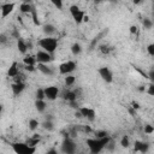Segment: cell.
Instances as JSON below:
<instances>
[{"label": "cell", "instance_id": "f6af8a7d", "mask_svg": "<svg viewBox=\"0 0 154 154\" xmlns=\"http://www.w3.org/2000/svg\"><path fill=\"white\" fill-rule=\"evenodd\" d=\"M84 131H87V132H89V131H91V129H90L89 126H87V128H84Z\"/></svg>", "mask_w": 154, "mask_h": 154}, {"label": "cell", "instance_id": "7bdbcfd3", "mask_svg": "<svg viewBox=\"0 0 154 154\" xmlns=\"http://www.w3.org/2000/svg\"><path fill=\"white\" fill-rule=\"evenodd\" d=\"M75 116H76V117H77V118H83V117H82V114H81V112H79V111H78V109H77V112H76V113H75Z\"/></svg>", "mask_w": 154, "mask_h": 154}, {"label": "cell", "instance_id": "2e32d148", "mask_svg": "<svg viewBox=\"0 0 154 154\" xmlns=\"http://www.w3.org/2000/svg\"><path fill=\"white\" fill-rule=\"evenodd\" d=\"M18 75H19L18 64H17V61H13V63L11 64V66L8 67V70H7V76L11 77V78H13V77H16V76H18Z\"/></svg>", "mask_w": 154, "mask_h": 154}, {"label": "cell", "instance_id": "ba28073f", "mask_svg": "<svg viewBox=\"0 0 154 154\" xmlns=\"http://www.w3.org/2000/svg\"><path fill=\"white\" fill-rule=\"evenodd\" d=\"M61 152L66 154H73L76 152V143L70 137H66L61 143Z\"/></svg>", "mask_w": 154, "mask_h": 154}, {"label": "cell", "instance_id": "8992f818", "mask_svg": "<svg viewBox=\"0 0 154 154\" xmlns=\"http://www.w3.org/2000/svg\"><path fill=\"white\" fill-rule=\"evenodd\" d=\"M97 73H99V76L101 77V79H102L103 82H106V83H108V84L113 82V73H112V71L109 70V67H107V66H101V67L97 69Z\"/></svg>", "mask_w": 154, "mask_h": 154}, {"label": "cell", "instance_id": "836d02e7", "mask_svg": "<svg viewBox=\"0 0 154 154\" xmlns=\"http://www.w3.org/2000/svg\"><path fill=\"white\" fill-rule=\"evenodd\" d=\"M24 69H25L28 72H35V71H36V65H25Z\"/></svg>", "mask_w": 154, "mask_h": 154}, {"label": "cell", "instance_id": "1f68e13d", "mask_svg": "<svg viewBox=\"0 0 154 154\" xmlns=\"http://www.w3.org/2000/svg\"><path fill=\"white\" fill-rule=\"evenodd\" d=\"M147 52L150 57H154V43H149L147 46Z\"/></svg>", "mask_w": 154, "mask_h": 154}, {"label": "cell", "instance_id": "b9f144b4", "mask_svg": "<svg viewBox=\"0 0 154 154\" xmlns=\"http://www.w3.org/2000/svg\"><path fill=\"white\" fill-rule=\"evenodd\" d=\"M12 36H13V37H14V38H19V37H20V36H19V34H18V31H17V30H13V31H12Z\"/></svg>", "mask_w": 154, "mask_h": 154}, {"label": "cell", "instance_id": "f907efd6", "mask_svg": "<svg viewBox=\"0 0 154 154\" xmlns=\"http://www.w3.org/2000/svg\"><path fill=\"white\" fill-rule=\"evenodd\" d=\"M108 1H117V0H108Z\"/></svg>", "mask_w": 154, "mask_h": 154}, {"label": "cell", "instance_id": "52a82bcc", "mask_svg": "<svg viewBox=\"0 0 154 154\" xmlns=\"http://www.w3.org/2000/svg\"><path fill=\"white\" fill-rule=\"evenodd\" d=\"M43 90H45L46 99L49 101H54L59 96V88L57 85H48V87L43 88Z\"/></svg>", "mask_w": 154, "mask_h": 154}, {"label": "cell", "instance_id": "816d5d0a", "mask_svg": "<svg viewBox=\"0 0 154 154\" xmlns=\"http://www.w3.org/2000/svg\"><path fill=\"white\" fill-rule=\"evenodd\" d=\"M0 6H1V2H0Z\"/></svg>", "mask_w": 154, "mask_h": 154}, {"label": "cell", "instance_id": "9a60e30c", "mask_svg": "<svg viewBox=\"0 0 154 154\" xmlns=\"http://www.w3.org/2000/svg\"><path fill=\"white\" fill-rule=\"evenodd\" d=\"M17 48H18V52L20 53V54H26V52H28V46H26V42L24 41V38H22V37H19V38H17Z\"/></svg>", "mask_w": 154, "mask_h": 154}, {"label": "cell", "instance_id": "f1b7e54d", "mask_svg": "<svg viewBox=\"0 0 154 154\" xmlns=\"http://www.w3.org/2000/svg\"><path fill=\"white\" fill-rule=\"evenodd\" d=\"M142 25H143L144 29L149 30V29H152V26H153V22H152L149 18H144L143 22H142Z\"/></svg>", "mask_w": 154, "mask_h": 154}, {"label": "cell", "instance_id": "681fc988", "mask_svg": "<svg viewBox=\"0 0 154 154\" xmlns=\"http://www.w3.org/2000/svg\"><path fill=\"white\" fill-rule=\"evenodd\" d=\"M101 1H105V0H95V2H101Z\"/></svg>", "mask_w": 154, "mask_h": 154}, {"label": "cell", "instance_id": "ffe728a7", "mask_svg": "<svg viewBox=\"0 0 154 154\" xmlns=\"http://www.w3.org/2000/svg\"><path fill=\"white\" fill-rule=\"evenodd\" d=\"M30 16H31V18H32V22H34V24H35V25H40L38 16H37V10H36V7H35V5H34V4H32V6H31Z\"/></svg>", "mask_w": 154, "mask_h": 154}, {"label": "cell", "instance_id": "ac0fdd59", "mask_svg": "<svg viewBox=\"0 0 154 154\" xmlns=\"http://www.w3.org/2000/svg\"><path fill=\"white\" fill-rule=\"evenodd\" d=\"M64 100H66L67 102H73V101H76L77 100V94L73 91V90H67V91H65L64 93Z\"/></svg>", "mask_w": 154, "mask_h": 154}, {"label": "cell", "instance_id": "44dd1931", "mask_svg": "<svg viewBox=\"0 0 154 154\" xmlns=\"http://www.w3.org/2000/svg\"><path fill=\"white\" fill-rule=\"evenodd\" d=\"M31 6L32 4H26V2H22L20 6H19V11L24 14H30V11H31Z\"/></svg>", "mask_w": 154, "mask_h": 154}, {"label": "cell", "instance_id": "5bb4252c", "mask_svg": "<svg viewBox=\"0 0 154 154\" xmlns=\"http://www.w3.org/2000/svg\"><path fill=\"white\" fill-rule=\"evenodd\" d=\"M149 149V144L148 143H144V142H141V141H135V148L134 150L135 152H140V153H147Z\"/></svg>", "mask_w": 154, "mask_h": 154}, {"label": "cell", "instance_id": "4dcf8cb0", "mask_svg": "<svg viewBox=\"0 0 154 154\" xmlns=\"http://www.w3.org/2000/svg\"><path fill=\"white\" fill-rule=\"evenodd\" d=\"M144 132H146L147 135L153 134V132H154V126H153V125H150V124L144 125Z\"/></svg>", "mask_w": 154, "mask_h": 154}, {"label": "cell", "instance_id": "3957f363", "mask_svg": "<svg viewBox=\"0 0 154 154\" xmlns=\"http://www.w3.org/2000/svg\"><path fill=\"white\" fill-rule=\"evenodd\" d=\"M12 149L17 154H32L36 150L35 146H29L28 143H12Z\"/></svg>", "mask_w": 154, "mask_h": 154}, {"label": "cell", "instance_id": "5b68a950", "mask_svg": "<svg viewBox=\"0 0 154 154\" xmlns=\"http://www.w3.org/2000/svg\"><path fill=\"white\" fill-rule=\"evenodd\" d=\"M76 67H77V64L73 60H67V61L60 64L58 69H59V73L60 75H65L66 76V75L73 72L76 70Z\"/></svg>", "mask_w": 154, "mask_h": 154}, {"label": "cell", "instance_id": "4316f807", "mask_svg": "<svg viewBox=\"0 0 154 154\" xmlns=\"http://www.w3.org/2000/svg\"><path fill=\"white\" fill-rule=\"evenodd\" d=\"M49 2L58 10H63L64 7V0H49Z\"/></svg>", "mask_w": 154, "mask_h": 154}, {"label": "cell", "instance_id": "bcb514c9", "mask_svg": "<svg viewBox=\"0 0 154 154\" xmlns=\"http://www.w3.org/2000/svg\"><path fill=\"white\" fill-rule=\"evenodd\" d=\"M51 153H53V154H55L57 152H55L54 149H51V150H48V154H51Z\"/></svg>", "mask_w": 154, "mask_h": 154}, {"label": "cell", "instance_id": "60d3db41", "mask_svg": "<svg viewBox=\"0 0 154 154\" xmlns=\"http://www.w3.org/2000/svg\"><path fill=\"white\" fill-rule=\"evenodd\" d=\"M129 113H130L132 117H135V116H136V109H134L132 107H129Z\"/></svg>", "mask_w": 154, "mask_h": 154}, {"label": "cell", "instance_id": "f546056e", "mask_svg": "<svg viewBox=\"0 0 154 154\" xmlns=\"http://www.w3.org/2000/svg\"><path fill=\"white\" fill-rule=\"evenodd\" d=\"M120 146L124 147V148H128L130 146V140H129V136H123L122 140H120Z\"/></svg>", "mask_w": 154, "mask_h": 154}, {"label": "cell", "instance_id": "c3c4849f", "mask_svg": "<svg viewBox=\"0 0 154 154\" xmlns=\"http://www.w3.org/2000/svg\"><path fill=\"white\" fill-rule=\"evenodd\" d=\"M2 109H4V107H2V105L0 103V114H1V112H2Z\"/></svg>", "mask_w": 154, "mask_h": 154}, {"label": "cell", "instance_id": "ee69618b", "mask_svg": "<svg viewBox=\"0 0 154 154\" xmlns=\"http://www.w3.org/2000/svg\"><path fill=\"white\" fill-rule=\"evenodd\" d=\"M22 2H26V4H31L32 0H22Z\"/></svg>", "mask_w": 154, "mask_h": 154}, {"label": "cell", "instance_id": "f35d334b", "mask_svg": "<svg viewBox=\"0 0 154 154\" xmlns=\"http://www.w3.org/2000/svg\"><path fill=\"white\" fill-rule=\"evenodd\" d=\"M148 78L153 82L154 81V70L153 69H150V71H149V73H148Z\"/></svg>", "mask_w": 154, "mask_h": 154}, {"label": "cell", "instance_id": "30bf717a", "mask_svg": "<svg viewBox=\"0 0 154 154\" xmlns=\"http://www.w3.org/2000/svg\"><path fill=\"white\" fill-rule=\"evenodd\" d=\"M35 58H36V61L37 63H42V64H48V63H51L53 60L52 54L48 53V52H46V51H43V49H40L36 53Z\"/></svg>", "mask_w": 154, "mask_h": 154}, {"label": "cell", "instance_id": "484cf974", "mask_svg": "<svg viewBox=\"0 0 154 154\" xmlns=\"http://www.w3.org/2000/svg\"><path fill=\"white\" fill-rule=\"evenodd\" d=\"M35 96H36V100H45L46 96H45V90H43V88H37L36 91H35Z\"/></svg>", "mask_w": 154, "mask_h": 154}, {"label": "cell", "instance_id": "6da1fadb", "mask_svg": "<svg viewBox=\"0 0 154 154\" xmlns=\"http://www.w3.org/2000/svg\"><path fill=\"white\" fill-rule=\"evenodd\" d=\"M108 142H111V137L108 135L105 136V137H100V138H97V137H95V138H87V141H85V143H87V146H88V148H89L91 154L100 153L107 146Z\"/></svg>", "mask_w": 154, "mask_h": 154}, {"label": "cell", "instance_id": "d6986e66", "mask_svg": "<svg viewBox=\"0 0 154 154\" xmlns=\"http://www.w3.org/2000/svg\"><path fill=\"white\" fill-rule=\"evenodd\" d=\"M35 108L38 113H43L47 108V103L45 100H36L35 101Z\"/></svg>", "mask_w": 154, "mask_h": 154}, {"label": "cell", "instance_id": "7dc6e473", "mask_svg": "<svg viewBox=\"0 0 154 154\" xmlns=\"http://www.w3.org/2000/svg\"><path fill=\"white\" fill-rule=\"evenodd\" d=\"M141 2V0H134V4L135 5H137V4H140Z\"/></svg>", "mask_w": 154, "mask_h": 154}, {"label": "cell", "instance_id": "7c38bea8", "mask_svg": "<svg viewBox=\"0 0 154 154\" xmlns=\"http://www.w3.org/2000/svg\"><path fill=\"white\" fill-rule=\"evenodd\" d=\"M25 89V84L20 81V82H14L11 84V90H12V94L14 96H19Z\"/></svg>", "mask_w": 154, "mask_h": 154}, {"label": "cell", "instance_id": "603a6c76", "mask_svg": "<svg viewBox=\"0 0 154 154\" xmlns=\"http://www.w3.org/2000/svg\"><path fill=\"white\" fill-rule=\"evenodd\" d=\"M23 63L25 65H36L37 61H36V58L34 55H25L23 58Z\"/></svg>", "mask_w": 154, "mask_h": 154}, {"label": "cell", "instance_id": "277c9868", "mask_svg": "<svg viewBox=\"0 0 154 154\" xmlns=\"http://www.w3.org/2000/svg\"><path fill=\"white\" fill-rule=\"evenodd\" d=\"M69 11H70V13H71V16H72V18H73V20H75L76 24H81L83 22L84 16H85V12L83 10H81L77 5H71L70 8H69Z\"/></svg>", "mask_w": 154, "mask_h": 154}, {"label": "cell", "instance_id": "83f0119b", "mask_svg": "<svg viewBox=\"0 0 154 154\" xmlns=\"http://www.w3.org/2000/svg\"><path fill=\"white\" fill-rule=\"evenodd\" d=\"M38 125H40L38 120H36V119H30V120H29V129H30L31 131H35V130L38 128Z\"/></svg>", "mask_w": 154, "mask_h": 154}, {"label": "cell", "instance_id": "e0dca14e", "mask_svg": "<svg viewBox=\"0 0 154 154\" xmlns=\"http://www.w3.org/2000/svg\"><path fill=\"white\" fill-rule=\"evenodd\" d=\"M42 31H43V34H45L46 36H52L57 30H55V26H54L53 24L47 23V24H45V25L42 26Z\"/></svg>", "mask_w": 154, "mask_h": 154}, {"label": "cell", "instance_id": "74e56055", "mask_svg": "<svg viewBox=\"0 0 154 154\" xmlns=\"http://www.w3.org/2000/svg\"><path fill=\"white\" fill-rule=\"evenodd\" d=\"M129 30H130V34L134 35V34L137 32V26H136V25H131V26L129 28Z\"/></svg>", "mask_w": 154, "mask_h": 154}, {"label": "cell", "instance_id": "7402d4cb", "mask_svg": "<svg viewBox=\"0 0 154 154\" xmlns=\"http://www.w3.org/2000/svg\"><path fill=\"white\" fill-rule=\"evenodd\" d=\"M71 53L73 54V55H79L81 53H82V46L78 43V42H75V43H72V46H71Z\"/></svg>", "mask_w": 154, "mask_h": 154}, {"label": "cell", "instance_id": "e575fe53", "mask_svg": "<svg viewBox=\"0 0 154 154\" xmlns=\"http://www.w3.org/2000/svg\"><path fill=\"white\" fill-rule=\"evenodd\" d=\"M100 51H101V53H103V54H108V53H109V48H108V46H106V45L100 46Z\"/></svg>", "mask_w": 154, "mask_h": 154}, {"label": "cell", "instance_id": "d590c367", "mask_svg": "<svg viewBox=\"0 0 154 154\" xmlns=\"http://www.w3.org/2000/svg\"><path fill=\"white\" fill-rule=\"evenodd\" d=\"M108 134L106 132V131H103V130H101V131H96L95 132V137H97V138H100V137H105V136H107Z\"/></svg>", "mask_w": 154, "mask_h": 154}, {"label": "cell", "instance_id": "8d00e7d4", "mask_svg": "<svg viewBox=\"0 0 154 154\" xmlns=\"http://www.w3.org/2000/svg\"><path fill=\"white\" fill-rule=\"evenodd\" d=\"M148 94H149L150 96L154 95V84H153V83H150L149 87H148Z\"/></svg>", "mask_w": 154, "mask_h": 154}, {"label": "cell", "instance_id": "d4e9b609", "mask_svg": "<svg viewBox=\"0 0 154 154\" xmlns=\"http://www.w3.org/2000/svg\"><path fill=\"white\" fill-rule=\"evenodd\" d=\"M41 125H42V128H43L45 130H48V131H52V130L54 129V124H53V122H52L51 118H47Z\"/></svg>", "mask_w": 154, "mask_h": 154}, {"label": "cell", "instance_id": "4fadbf2b", "mask_svg": "<svg viewBox=\"0 0 154 154\" xmlns=\"http://www.w3.org/2000/svg\"><path fill=\"white\" fill-rule=\"evenodd\" d=\"M36 70H38L40 72H42L46 76H52L54 73L52 67H49L47 64H42V63H37L36 64Z\"/></svg>", "mask_w": 154, "mask_h": 154}, {"label": "cell", "instance_id": "cb8c5ba5", "mask_svg": "<svg viewBox=\"0 0 154 154\" xmlns=\"http://www.w3.org/2000/svg\"><path fill=\"white\" fill-rule=\"evenodd\" d=\"M75 82H76V77H75L73 75H71V73L66 75L65 79H64V83H65L66 87H71V85H73Z\"/></svg>", "mask_w": 154, "mask_h": 154}, {"label": "cell", "instance_id": "7a4b0ae2", "mask_svg": "<svg viewBox=\"0 0 154 154\" xmlns=\"http://www.w3.org/2000/svg\"><path fill=\"white\" fill-rule=\"evenodd\" d=\"M37 45L41 47V49L53 54L58 48V38H55L53 36H46V37L38 40Z\"/></svg>", "mask_w": 154, "mask_h": 154}, {"label": "cell", "instance_id": "9c48e42d", "mask_svg": "<svg viewBox=\"0 0 154 154\" xmlns=\"http://www.w3.org/2000/svg\"><path fill=\"white\" fill-rule=\"evenodd\" d=\"M77 109L81 112V114H82V117H83V118H87V119H88V120H90V122L95 120V118H96V112H95V109H94V108H91V107H87V106H83V107H78Z\"/></svg>", "mask_w": 154, "mask_h": 154}, {"label": "cell", "instance_id": "d6a6232c", "mask_svg": "<svg viewBox=\"0 0 154 154\" xmlns=\"http://www.w3.org/2000/svg\"><path fill=\"white\" fill-rule=\"evenodd\" d=\"M8 42V37L5 34H0V45H6Z\"/></svg>", "mask_w": 154, "mask_h": 154}, {"label": "cell", "instance_id": "ab89813d", "mask_svg": "<svg viewBox=\"0 0 154 154\" xmlns=\"http://www.w3.org/2000/svg\"><path fill=\"white\" fill-rule=\"evenodd\" d=\"M131 107H132L134 109H138V108H140V103H138V102H136V101H132Z\"/></svg>", "mask_w": 154, "mask_h": 154}, {"label": "cell", "instance_id": "8fae6325", "mask_svg": "<svg viewBox=\"0 0 154 154\" xmlns=\"http://www.w3.org/2000/svg\"><path fill=\"white\" fill-rule=\"evenodd\" d=\"M14 6H16V4H14V2H5V4H1V6H0L1 18H2V19H5L7 16H10V14L13 12Z\"/></svg>", "mask_w": 154, "mask_h": 154}]
</instances>
